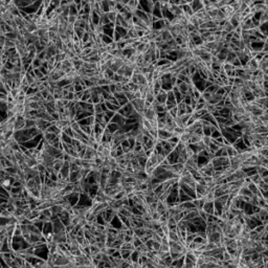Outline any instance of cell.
I'll use <instances>...</instances> for the list:
<instances>
[{"instance_id": "6da1fadb", "label": "cell", "mask_w": 268, "mask_h": 268, "mask_svg": "<svg viewBox=\"0 0 268 268\" xmlns=\"http://www.w3.org/2000/svg\"><path fill=\"white\" fill-rule=\"evenodd\" d=\"M142 116L146 117V118L149 120H152L157 118V113L154 111V109H153L152 107H149V108H147V109H144Z\"/></svg>"}, {"instance_id": "7a4b0ae2", "label": "cell", "mask_w": 268, "mask_h": 268, "mask_svg": "<svg viewBox=\"0 0 268 268\" xmlns=\"http://www.w3.org/2000/svg\"><path fill=\"white\" fill-rule=\"evenodd\" d=\"M54 242H56L57 244H59V243H66V233L65 232H61V233L54 234Z\"/></svg>"}, {"instance_id": "3957f363", "label": "cell", "mask_w": 268, "mask_h": 268, "mask_svg": "<svg viewBox=\"0 0 268 268\" xmlns=\"http://www.w3.org/2000/svg\"><path fill=\"white\" fill-rule=\"evenodd\" d=\"M149 47H150V43H139L138 45L136 46L135 52L139 55H144L149 50Z\"/></svg>"}, {"instance_id": "277c9868", "label": "cell", "mask_w": 268, "mask_h": 268, "mask_svg": "<svg viewBox=\"0 0 268 268\" xmlns=\"http://www.w3.org/2000/svg\"><path fill=\"white\" fill-rule=\"evenodd\" d=\"M220 236H221V233H215L214 232L213 234H210V236L207 237V242H212L215 243L217 245L219 246V242H220Z\"/></svg>"}, {"instance_id": "5b68a950", "label": "cell", "mask_w": 268, "mask_h": 268, "mask_svg": "<svg viewBox=\"0 0 268 268\" xmlns=\"http://www.w3.org/2000/svg\"><path fill=\"white\" fill-rule=\"evenodd\" d=\"M82 67L85 68L86 70H97V63H93V62L90 61H83L82 62Z\"/></svg>"}, {"instance_id": "8992f818", "label": "cell", "mask_w": 268, "mask_h": 268, "mask_svg": "<svg viewBox=\"0 0 268 268\" xmlns=\"http://www.w3.org/2000/svg\"><path fill=\"white\" fill-rule=\"evenodd\" d=\"M63 165H64V160H63V158H57L52 162V169H54V171H56V172H60V170L62 169Z\"/></svg>"}, {"instance_id": "52a82bcc", "label": "cell", "mask_w": 268, "mask_h": 268, "mask_svg": "<svg viewBox=\"0 0 268 268\" xmlns=\"http://www.w3.org/2000/svg\"><path fill=\"white\" fill-rule=\"evenodd\" d=\"M221 26H222V30L223 32H227V34H232V32H234V26L229 23V21H227V20H225L224 22L221 24Z\"/></svg>"}, {"instance_id": "ba28073f", "label": "cell", "mask_w": 268, "mask_h": 268, "mask_svg": "<svg viewBox=\"0 0 268 268\" xmlns=\"http://www.w3.org/2000/svg\"><path fill=\"white\" fill-rule=\"evenodd\" d=\"M191 135H192V133L187 132V131H183L180 135L178 136L179 142H184V144H187V145H189V139H190Z\"/></svg>"}, {"instance_id": "9c48e42d", "label": "cell", "mask_w": 268, "mask_h": 268, "mask_svg": "<svg viewBox=\"0 0 268 268\" xmlns=\"http://www.w3.org/2000/svg\"><path fill=\"white\" fill-rule=\"evenodd\" d=\"M117 14L115 11H109V12H106V16L107 18L109 19L110 23H115V20H116Z\"/></svg>"}, {"instance_id": "30bf717a", "label": "cell", "mask_w": 268, "mask_h": 268, "mask_svg": "<svg viewBox=\"0 0 268 268\" xmlns=\"http://www.w3.org/2000/svg\"><path fill=\"white\" fill-rule=\"evenodd\" d=\"M184 252H176V251H173V252H170V257H171L172 261H178V260H180V259H182L184 257Z\"/></svg>"}, {"instance_id": "8fae6325", "label": "cell", "mask_w": 268, "mask_h": 268, "mask_svg": "<svg viewBox=\"0 0 268 268\" xmlns=\"http://www.w3.org/2000/svg\"><path fill=\"white\" fill-rule=\"evenodd\" d=\"M136 78H137V84L139 85V86H142V85H147L148 84V82H147V79H146V77L142 73H136Z\"/></svg>"}, {"instance_id": "7c38bea8", "label": "cell", "mask_w": 268, "mask_h": 268, "mask_svg": "<svg viewBox=\"0 0 268 268\" xmlns=\"http://www.w3.org/2000/svg\"><path fill=\"white\" fill-rule=\"evenodd\" d=\"M133 234H134V236L142 238V237H144L146 235V228H144V227H136V228L133 229Z\"/></svg>"}, {"instance_id": "4fadbf2b", "label": "cell", "mask_w": 268, "mask_h": 268, "mask_svg": "<svg viewBox=\"0 0 268 268\" xmlns=\"http://www.w3.org/2000/svg\"><path fill=\"white\" fill-rule=\"evenodd\" d=\"M62 210H63V208H62L61 205H59V204H54V205H52V207H50V212H52V214L54 216H58Z\"/></svg>"}, {"instance_id": "5bb4252c", "label": "cell", "mask_w": 268, "mask_h": 268, "mask_svg": "<svg viewBox=\"0 0 268 268\" xmlns=\"http://www.w3.org/2000/svg\"><path fill=\"white\" fill-rule=\"evenodd\" d=\"M201 137L200 135H196L194 133H192L190 139H189V145H194V144H197V142H201Z\"/></svg>"}, {"instance_id": "9a60e30c", "label": "cell", "mask_w": 268, "mask_h": 268, "mask_svg": "<svg viewBox=\"0 0 268 268\" xmlns=\"http://www.w3.org/2000/svg\"><path fill=\"white\" fill-rule=\"evenodd\" d=\"M136 250H137V252H138L139 255H146L149 251H150V249H149L148 247L144 244V243H142V244L136 248Z\"/></svg>"}, {"instance_id": "2e32d148", "label": "cell", "mask_w": 268, "mask_h": 268, "mask_svg": "<svg viewBox=\"0 0 268 268\" xmlns=\"http://www.w3.org/2000/svg\"><path fill=\"white\" fill-rule=\"evenodd\" d=\"M120 249H127V250H130V251H133L135 250V247L132 244V242H123L122 245H120Z\"/></svg>"}, {"instance_id": "e0dca14e", "label": "cell", "mask_w": 268, "mask_h": 268, "mask_svg": "<svg viewBox=\"0 0 268 268\" xmlns=\"http://www.w3.org/2000/svg\"><path fill=\"white\" fill-rule=\"evenodd\" d=\"M127 35L129 36V38H132V39H138V35H137V32H136L134 27H131V28H128L126 30Z\"/></svg>"}, {"instance_id": "ac0fdd59", "label": "cell", "mask_w": 268, "mask_h": 268, "mask_svg": "<svg viewBox=\"0 0 268 268\" xmlns=\"http://www.w3.org/2000/svg\"><path fill=\"white\" fill-rule=\"evenodd\" d=\"M127 196V193L125 192V190H120V192H117L116 194L114 195L112 197V199H114V200H122L124 197H126Z\"/></svg>"}, {"instance_id": "d6986e66", "label": "cell", "mask_w": 268, "mask_h": 268, "mask_svg": "<svg viewBox=\"0 0 268 268\" xmlns=\"http://www.w3.org/2000/svg\"><path fill=\"white\" fill-rule=\"evenodd\" d=\"M102 73H103V77H104V78L107 79V80H109V81H110V80L112 79L113 74H114V71H112L109 67H108V68L106 69V70L104 71V72H102Z\"/></svg>"}, {"instance_id": "ffe728a7", "label": "cell", "mask_w": 268, "mask_h": 268, "mask_svg": "<svg viewBox=\"0 0 268 268\" xmlns=\"http://www.w3.org/2000/svg\"><path fill=\"white\" fill-rule=\"evenodd\" d=\"M89 251H90V257L92 258V257H94L97 253H99L101 250H100V248L94 244V245H89Z\"/></svg>"}, {"instance_id": "44dd1931", "label": "cell", "mask_w": 268, "mask_h": 268, "mask_svg": "<svg viewBox=\"0 0 268 268\" xmlns=\"http://www.w3.org/2000/svg\"><path fill=\"white\" fill-rule=\"evenodd\" d=\"M120 258L124 259V260H127V259L130 258V255H131V251L130 250H127V249H120Z\"/></svg>"}, {"instance_id": "7402d4cb", "label": "cell", "mask_w": 268, "mask_h": 268, "mask_svg": "<svg viewBox=\"0 0 268 268\" xmlns=\"http://www.w3.org/2000/svg\"><path fill=\"white\" fill-rule=\"evenodd\" d=\"M201 142H202V144H203L205 147H207V146H208L210 142H212V136L202 135V137H201Z\"/></svg>"}, {"instance_id": "603a6c76", "label": "cell", "mask_w": 268, "mask_h": 268, "mask_svg": "<svg viewBox=\"0 0 268 268\" xmlns=\"http://www.w3.org/2000/svg\"><path fill=\"white\" fill-rule=\"evenodd\" d=\"M249 179H250V181H251V182H253V183H255V184H258L259 182L262 180V178L260 177V175H259L258 173H255V174L251 175V176L249 177Z\"/></svg>"}, {"instance_id": "cb8c5ba5", "label": "cell", "mask_w": 268, "mask_h": 268, "mask_svg": "<svg viewBox=\"0 0 268 268\" xmlns=\"http://www.w3.org/2000/svg\"><path fill=\"white\" fill-rule=\"evenodd\" d=\"M124 93H125V97H126V99H127L128 102H131V101L134 100V93H133L132 91L128 90V91H125Z\"/></svg>"}, {"instance_id": "d4e9b609", "label": "cell", "mask_w": 268, "mask_h": 268, "mask_svg": "<svg viewBox=\"0 0 268 268\" xmlns=\"http://www.w3.org/2000/svg\"><path fill=\"white\" fill-rule=\"evenodd\" d=\"M67 22L70 23V24H73L75 23V21H77V15H72V14H69L67 16Z\"/></svg>"}, {"instance_id": "484cf974", "label": "cell", "mask_w": 268, "mask_h": 268, "mask_svg": "<svg viewBox=\"0 0 268 268\" xmlns=\"http://www.w3.org/2000/svg\"><path fill=\"white\" fill-rule=\"evenodd\" d=\"M32 127H35V120H25L24 128L28 129V128H32Z\"/></svg>"}, {"instance_id": "4316f807", "label": "cell", "mask_w": 268, "mask_h": 268, "mask_svg": "<svg viewBox=\"0 0 268 268\" xmlns=\"http://www.w3.org/2000/svg\"><path fill=\"white\" fill-rule=\"evenodd\" d=\"M232 260V255L227 250L223 251V261H230Z\"/></svg>"}, {"instance_id": "83f0119b", "label": "cell", "mask_w": 268, "mask_h": 268, "mask_svg": "<svg viewBox=\"0 0 268 268\" xmlns=\"http://www.w3.org/2000/svg\"><path fill=\"white\" fill-rule=\"evenodd\" d=\"M160 243L159 242H155V241H153V244H152V250H160Z\"/></svg>"}, {"instance_id": "f1b7e54d", "label": "cell", "mask_w": 268, "mask_h": 268, "mask_svg": "<svg viewBox=\"0 0 268 268\" xmlns=\"http://www.w3.org/2000/svg\"><path fill=\"white\" fill-rule=\"evenodd\" d=\"M193 112H194V109H193V108H192V107H191L190 105H187V106H185V113L192 114Z\"/></svg>"}, {"instance_id": "f546056e", "label": "cell", "mask_w": 268, "mask_h": 268, "mask_svg": "<svg viewBox=\"0 0 268 268\" xmlns=\"http://www.w3.org/2000/svg\"><path fill=\"white\" fill-rule=\"evenodd\" d=\"M210 2H216V0H208Z\"/></svg>"}]
</instances>
